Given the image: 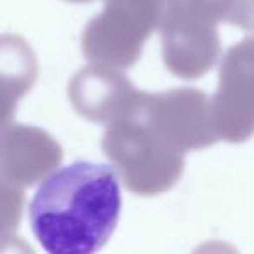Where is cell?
I'll return each mask as SVG.
<instances>
[{
	"label": "cell",
	"mask_w": 254,
	"mask_h": 254,
	"mask_svg": "<svg viewBox=\"0 0 254 254\" xmlns=\"http://www.w3.org/2000/svg\"><path fill=\"white\" fill-rule=\"evenodd\" d=\"M120 205L113 167L78 160L42 180L30 204V226L47 253L92 254L115 232Z\"/></svg>",
	"instance_id": "obj_1"
},
{
	"label": "cell",
	"mask_w": 254,
	"mask_h": 254,
	"mask_svg": "<svg viewBox=\"0 0 254 254\" xmlns=\"http://www.w3.org/2000/svg\"><path fill=\"white\" fill-rule=\"evenodd\" d=\"M101 148L124 187L139 197L171 190L185 169V153L164 141L138 112L108 124Z\"/></svg>",
	"instance_id": "obj_2"
},
{
	"label": "cell",
	"mask_w": 254,
	"mask_h": 254,
	"mask_svg": "<svg viewBox=\"0 0 254 254\" xmlns=\"http://www.w3.org/2000/svg\"><path fill=\"white\" fill-rule=\"evenodd\" d=\"M178 4L180 0H105L101 14L85 25L82 53L92 63L129 70Z\"/></svg>",
	"instance_id": "obj_3"
},
{
	"label": "cell",
	"mask_w": 254,
	"mask_h": 254,
	"mask_svg": "<svg viewBox=\"0 0 254 254\" xmlns=\"http://www.w3.org/2000/svg\"><path fill=\"white\" fill-rule=\"evenodd\" d=\"M138 113L164 141L181 153L209 148L219 141L211 98L198 89L145 92Z\"/></svg>",
	"instance_id": "obj_4"
},
{
	"label": "cell",
	"mask_w": 254,
	"mask_h": 254,
	"mask_svg": "<svg viewBox=\"0 0 254 254\" xmlns=\"http://www.w3.org/2000/svg\"><path fill=\"white\" fill-rule=\"evenodd\" d=\"M219 139L246 143L254 129V53L253 39L232 46L223 58L219 84L211 98Z\"/></svg>",
	"instance_id": "obj_5"
},
{
	"label": "cell",
	"mask_w": 254,
	"mask_h": 254,
	"mask_svg": "<svg viewBox=\"0 0 254 254\" xmlns=\"http://www.w3.org/2000/svg\"><path fill=\"white\" fill-rule=\"evenodd\" d=\"M160 33L164 64L174 77L197 80L218 63L221 42L216 25L191 12L181 0L160 28Z\"/></svg>",
	"instance_id": "obj_6"
},
{
	"label": "cell",
	"mask_w": 254,
	"mask_h": 254,
	"mask_svg": "<svg viewBox=\"0 0 254 254\" xmlns=\"http://www.w3.org/2000/svg\"><path fill=\"white\" fill-rule=\"evenodd\" d=\"M68 96L75 112L94 124L115 122L124 117L134 115L145 98L122 70L92 63L71 77Z\"/></svg>",
	"instance_id": "obj_7"
},
{
	"label": "cell",
	"mask_w": 254,
	"mask_h": 254,
	"mask_svg": "<svg viewBox=\"0 0 254 254\" xmlns=\"http://www.w3.org/2000/svg\"><path fill=\"white\" fill-rule=\"evenodd\" d=\"M63 162L60 143L44 129L7 124L0 129V178L16 187H32Z\"/></svg>",
	"instance_id": "obj_8"
},
{
	"label": "cell",
	"mask_w": 254,
	"mask_h": 254,
	"mask_svg": "<svg viewBox=\"0 0 254 254\" xmlns=\"http://www.w3.org/2000/svg\"><path fill=\"white\" fill-rule=\"evenodd\" d=\"M39 61L32 46L14 33L0 35V87L21 99L35 85Z\"/></svg>",
	"instance_id": "obj_9"
},
{
	"label": "cell",
	"mask_w": 254,
	"mask_h": 254,
	"mask_svg": "<svg viewBox=\"0 0 254 254\" xmlns=\"http://www.w3.org/2000/svg\"><path fill=\"white\" fill-rule=\"evenodd\" d=\"M181 4L211 25L225 23L246 32L253 30L254 0H181Z\"/></svg>",
	"instance_id": "obj_10"
},
{
	"label": "cell",
	"mask_w": 254,
	"mask_h": 254,
	"mask_svg": "<svg viewBox=\"0 0 254 254\" xmlns=\"http://www.w3.org/2000/svg\"><path fill=\"white\" fill-rule=\"evenodd\" d=\"M25 190L0 178V247L18 232L25 207Z\"/></svg>",
	"instance_id": "obj_11"
},
{
	"label": "cell",
	"mask_w": 254,
	"mask_h": 254,
	"mask_svg": "<svg viewBox=\"0 0 254 254\" xmlns=\"http://www.w3.org/2000/svg\"><path fill=\"white\" fill-rule=\"evenodd\" d=\"M18 101L19 99L14 98L11 92L0 87V129L12 122L16 115V108H18Z\"/></svg>",
	"instance_id": "obj_12"
},
{
	"label": "cell",
	"mask_w": 254,
	"mask_h": 254,
	"mask_svg": "<svg viewBox=\"0 0 254 254\" xmlns=\"http://www.w3.org/2000/svg\"><path fill=\"white\" fill-rule=\"evenodd\" d=\"M66 2H71V4H89V2H94V0H66Z\"/></svg>",
	"instance_id": "obj_13"
}]
</instances>
